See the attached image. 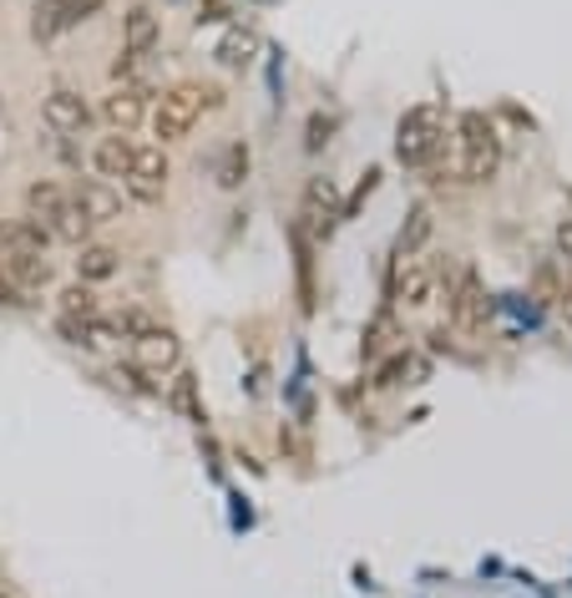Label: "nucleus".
Wrapping results in <instances>:
<instances>
[{
    "label": "nucleus",
    "mask_w": 572,
    "mask_h": 598,
    "mask_svg": "<svg viewBox=\"0 0 572 598\" xmlns=\"http://www.w3.org/2000/svg\"><path fill=\"white\" fill-rule=\"evenodd\" d=\"M26 213L31 219H41L51 229V239L61 243H87V233H92V223H87V213H81L77 203H71V188H61L57 178H36L31 188H26Z\"/></svg>",
    "instance_id": "nucleus-1"
},
{
    "label": "nucleus",
    "mask_w": 572,
    "mask_h": 598,
    "mask_svg": "<svg viewBox=\"0 0 572 598\" xmlns=\"http://www.w3.org/2000/svg\"><path fill=\"white\" fill-rule=\"evenodd\" d=\"M456 168H461V183H486L496 173V162H502V138H496V127L486 122L481 112H461L456 122Z\"/></svg>",
    "instance_id": "nucleus-2"
},
{
    "label": "nucleus",
    "mask_w": 572,
    "mask_h": 598,
    "mask_svg": "<svg viewBox=\"0 0 572 598\" xmlns=\"http://www.w3.org/2000/svg\"><path fill=\"white\" fill-rule=\"evenodd\" d=\"M203 87H193V81H178V87H168V92L152 102V138L168 148V142H183L188 132L198 127V117H203Z\"/></svg>",
    "instance_id": "nucleus-3"
},
{
    "label": "nucleus",
    "mask_w": 572,
    "mask_h": 598,
    "mask_svg": "<svg viewBox=\"0 0 572 598\" xmlns=\"http://www.w3.org/2000/svg\"><path fill=\"white\" fill-rule=\"evenodd\" d=\"M168 173H172L168 148H162V142H138V148H132V168L117 178V188H122V198L152 208V203H162V193H168Z\"/></svg>",
    "instance_id": "nucleus-4"
},
{
    "label": "nucleus",
    "mask_w": 572,
    "mask_h": 598,
    "mask_svg": "<svg viewBox=\"0 0 572 598\" xmlns=\"http://www.w3.org/2000/svg\"><path fill=\"white\" fill-rule=\"evenodd\" d=\"M441 142H446V127H441V112H435V107H411V112L401 117V127H395V158H401L405 168H425V162L441 152Z\"/></svg>",
    "instance_id": "nucleus-5"
},
{
    "label": "nucleus",
    "mask_w": 572,
    "mask_h": 598,
    "mask_svg": "<svg viewBox=\"0 0 572 598\" xmlns=\"http://www.w3.org/2000/svg\"><path fill=\"white\" fill-rule=\"evenodd\" d=\"M446 310H451V325L466 335H481L486 320H492V305H486V289L471 269H461L456 285H446Z\"/></svg>",
    "instance_id": "nucleus-6"
},
{
    "label": "nucleus",
    "mask_w": 572,
    "mask_h": 598,
    "mask_svg": "<svg viewBox=\"0 0 572 598\" xmlns=\"http://www.w3.org/2000/svg\"><path fill=\"white\" fill-rule=\"evenodd\" d=\"M102 122L112 127V132H132V127H142L148 122V112H152V97H148V87L142 81H112V92L102 97Z\"/></svg>",
    "instance_id": "nucleus-7"
},
{
    "label": "nucleus",
    "mask_w": 572,
    "mask_h": 598,
    "mask_svg": "<svg viewBox=\"0 0 572 598\" xmlns=\"http://www.w3.org/2000/svg\"><path fill=\"white\" fill-rule=\"evenodd\" d=\"M41 117H47L51 132H61V138H77V132H87L92 127V102L77 92V87H51L47 97H41Z\"/></svg>",
    "instance_id": "nucleus-8"
},
{
    "label": "nucleus",
    "mask_w": 572,
    "mask_h": 598,
    "mask_svg": "<svg viewBox=\"0 0 572 598\" xmlns=\"http://www.w3.org/2000/svg\"><path fill=\"white\" fill-rule=\"evenodd\" d=\"M97 11H102V0H36L31 36H36V41H51V36L71 31V26L92 21Z\"/></svg>",
    "instance_id": "nucleus-9"
},
{
    "label": "nucleus",
    "mask_w": 572,
    "mask_h": 598,
    "mask_svg": "<svg viewBox=\"0 0 572 598\" xmlns=\"http://www.w3.org/2000/svg\"><path fill=\"white\" fill-rule=\"evenodd\" d=\"M132 356H138V366L148 376H172L183 366V340L172 330H162V325H148L142 335H132Z\"/></svg>",
    "instance_id": "nucleus-10"
},
{
    "label": "nucleus",
    "mask_w": 572,
    "mask_h": 598,
    "mask_svg": "<svg viewBox=\"0 0 572 598\" xmlns=\"http://www.w3.org/2000/svg\"><path fill=\"white\" fill-rule=\"evenodd\" d=\"M71 203L87 213V223H117L122 219V188L107 183V178H81L77 188H71Z\"/></svg>",
    "instance_id": "nucleus-11"
},
{
    "label": "nucleus",
    "mask_w": 572,
    "mask_h": 598,
    "mask_svg": "<svg viewBox=\"0 0 572 598\" xmlns=\"http://www.w3.org/2000/svg\"><path fill=\"white\" fill-rule=\"evenodd\" d=\"M51 243H57L51 229L41 219H31V213L0 223V253H47Z\"/></svg>",
    "instance_id": "nucleus-12"
},
{
    "label": "nucleus",
    "mask_w": 572,
    "mask_h": 598,
    "mask_svg": "<svg viewBox=\"0 0 572 598\" xmlns=\"http://www.w3.org/2000/svg\"><path fill=\"white\" fill-rule=\"evenodd\" d=\"M431 279L435 269L425 265V259H401V269H395V305L401 310H421V305H431Z\"/></svg>",
    "instance_id": "nucleus-13"
},
{
    "label": "nucleus",
    "mask_w": 572,
    "mask_h": 598,
    "mask_svg": "<svg viewBox=\"0 0 572 598\" xmlns=\"http://www.w3.org/2000/svg\"><path fill=\"white\" fill-rule=\"evenodd\" d=\"M158 41H162V21L148 11V6H132L127 11V21H122V51H132V57H152L158 51Z\"/></svg>",
    "instance_id": "nucleus-14"
},
{
    "label": "nucleus",
    "mask_w": 572,
    "mask_h": 598,
    "mask_svg": "<svg viewBox=\"0 0 572 598\" xmlns=\"http://www.w3.org/2000/svg\"><path fill=\"white\" fill-rule=\"evenodd\" d=\"M132 148L138 142L127 138V132H107V138H97V148H92V168H97V178H107V183H117V178L132 168Z\"/></svg>",
    "instance_id": "nucleus-15"
},
{
    "label": "nucleus",
    "mask_w": 572,
    "mask_h": 598,
    "mask_svg": "<svg viewBox=\"0 0 572 598\" xmlns=\"http://www.w3.org/2000/svg\"><path fill=\"white\" fill-rule=\"evenodd\" d=\"M0 269L11 275V285L21 289V295L51 285V259L47 253H0Z\"/></svg>",
    "instance_id": "nucleus-16"
},
{
    "label": "nucleus",
    "mask_w": 572,
    "mask_h": 598,
    "mask_svg": "<svg viewBox=\"0 0 572 598\" xmlns=\"http://www.w3.org/2000/svg\"><path fill=\"white\" fill-rule=\"evenodd\" d=\"M117 269H122V253L112 249V243H81L77 249V279L81 285H102V279H112Z\"/></svg>",
    "instance_id": "nucleus-17"
},
{
    "label": "nucleus",
    "mask_w": 572,
    "mask_h": 598,
    "mask_svg": "<svg viewBox=\"0 0 572 598\" xmlns=\"http://www.w3.org/2000/svg\"><path fill=\"white\" fill-rule=\"evenodd\" d=\"M334 213H340V188H334V178H314L304 188V219H310V229L324 233Z\"/></svg>",
    "instance_id": "nucleus-18"
},
{
    "label": "nucleus",
    "mask_w": 572,
    "mask_h": 598,
    "mask_svg": "<svg viewBox=\"0 0 572 598\" xmlns=\"http://www.w3.org/2000/svg\"><path fill=\"white\" fill-rule=\"evenodd\" d=\"M61 315H67V320H97V315H102V299H97V289L92 285H67L61 289Z\"/></svg>",
    "instance_id": "nucleus-19"
},
{
    "label": "nucleus",
    "mask_w": 572,
    "mask_h": 598,
    "mask_svg": "<svg viewBox=\"0 0 572 598\" xmlns=\"http://www.w3.org/2000/svg\"><path fill=\"white\" fill-rule=\"evenodd\" d=\"M253 51H259V41H253L249 31H239V26H233L229 36H223V41H218V61H223V67H249L253 61Z\"/></svg>",
    "instance_id": "nucleus-20"
},
{
    "label": "nucleus",
    "mask_w": 572,
    "mask_h": 598,
    "mask_svg": "<svg viewBox=\"0 0 572 598\" xmlns=\"http://www.w3.org/2000/svg\"><path fill=\"white\" fill-rule=\"evenodd\" d=\"M425 233H431V213L425 208H415L411 213V229H401V239H395V249H401V259H411L415 249L425 243Z\"/></svg>",
    "instance_id": "nucleus-21"
},
{
    "label": "nucleus",
    "mask_w": 572,
    "mask_h": 598,
    "mask_svg": "<svg viewBox=\"0 0 572 598\" xmlns=\"http://www.w3.org/2000/svg\"><path fill=\"white\" fill-rule=\"evenodd\" d=\"M243 178H249V148L229 142V152H223V188H239Z\"/></svg>",
    "instance_id": "nucleus-22"
},
{
    "label": "nucleus",
    "mask_w": 572,
    "mask_h": 598,
    "mask_svg": "<svg viewBox=\"0 0 572 598\" xmlns=\"http://www.w3.org/2000/svg\"><path fill=\"white\" fill-rule=\"evenodd\" d=\"M558 253L572 265V219H562V223H558Z\"/></svg>",
    "instance_id": "nucleus-23"
},
{
    "label": "nucleus",
    "mask_w": 572,
    "mask_h": 598,
    "mask_svg": "<svg viewBox=\"0 0 572 598\" xmlns=\"http://www.w3.org/2000/svg\"><path fill=\"white\" fill-rule=\"evenodd\" d=\"M558 310H562V320H568V330H572V289L558 299Z\"/></svg>",
    "instance_id": "nucleus-24"
},
{
    "label": "nucleus",
    "mask_w": 572,
    "mask_h": 598,
    "mask_svg": "<svg viewBox=\"0 0 572 598\" xmlns=\"http://www.w3.org/2000/svg\"><path fill=\"white\" fill-rule=\"evenodd\" d=\"M0 598H11V594H0Z\"/></svg>",
    "instance_id": "nucleus-25"
}]
</instances>
